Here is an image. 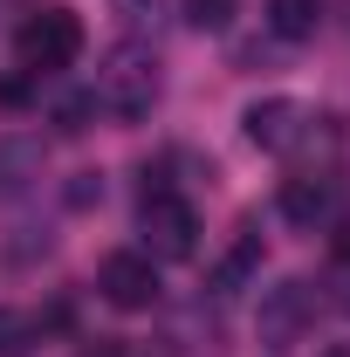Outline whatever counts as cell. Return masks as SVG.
<instances>
[{"label":"cell","instance_id":"cell-1","mask_svg":"<svg viewBox=\"0 0 350 357\" xmlns=\"http://www.w3.org/2000/svg\"><path fill=\"white\" fill-rule=\"evenodd\" d=\"M96 110H110L117 124H137V117H151V103L165 96V76H158V55L144 42H117L103 55V69H96Z\"/></svg>","mask_w":350,"mask_h":357},{"label":"cell","instance_id":"cell-2","mask_svg":"<svg viewBox=\"0 0 350 357\" xmlns=\"http://www.w3.org/2000/svg\"><path fill=\"white\" fill-rule=\"evenodd\" d=\"M14 55H21L28 76L69 69V62L83 55V14H76V7H35V14L21 21V35H14Z\"/></svg>","mask_w":350,"mask_h":357},{"label":"cell","instance_id":"cell-3","mask_svg":"<svg viewBox=\"0 0 350 357\" xmlns=\"http://www.w3.org/2000/svg\"><path fill=\"white\" fill-rule=\"evenodd\" d=\"M144 255L151 261H192L199 255V213L165 185H144Z\"/></svg>","mask_w":350,"mask_h":357},{"label":"cell","instance_id":"cell-4","mask_svg":"<svg viewBox=\"0 0 350 357\" xmlns=\"http://www.w3.org/2000/svg\"><path fill=\"white\" fill-rule=\"evenodd\" d=\"M96 289H103V303L110 310H158V261L144 255V248H117V255H103L96 261Z\"/></svg>","mask_w":350,"mask_h":357},{"label":"cell","instance_id":"cell-5","mask_svg":"<svg viewBox=\"0 0 350 357\" xmlns=\"http://www.w3.org/2000/svg\"><path fill=\"white\" fill-rule=\"evenodd\" d=\"M309 316H316V289L309 282H275V289H261V344H296L309 330Z\"/></svg>","mask_w":350,"mask_h":357},{"label":"cell","instance_id":"cell-6","mask_svg":"<svg viewBox=\"0 0 350 357\" xmlns=\"http://www.w3.org/2000/svg\"><path fill=\"white\" fill-rule=\"evenodd\" d=\"M241 131H248V144H261V151H289V144L309 131V110L296 96H268V103H248Z\"/></svg>","mask_w":350,"mask_h":357},{"label":"cell","instance_id":"cell-7","mask_svg":"<svg viewBox=\"0 0 350 357\" xmlns=\"http://www.w3.org/2000/svg\"><path fill=\"white\" fill-rule=\"evenodd\" d=\"M330 213H337V178H330V172H296V178H282V220H289V227L316 234Z\"/></svg>","mask_w":350,"mask_h":357},{"label":"cell","instance_id":"cell-8","mask_svg":"<svg viewBox=\"0 0 350 357\" xmlns=\"http://www.w3.org/2000/svg\"><path fill=\"white\" fill-rule=\"evenodd\" d=\"M48 165V151H42V137H28V131H14V137H0V192H21V185H35Z\"/></svg>","mask_w":350,"mask_h":357},{"label":"cell","instance_id":"cell-9","mask_svg":"<svg viewBox=\"0 0 350 357\" xmlns=\"http://www.w3.org/2000/svg\"><path fill=\"white\" fill-rule=\"evenodd\" d=\"M268 28L282 42H309L323 28V0H268Z\"/></svg>","mask_w":350,"mask_h":357},{"label":"cell","instance_id":"cell-10","mask_svg":"<svg viewBox=\"0 0 350 357\" xmlns=\"http://www.w3.org/2000/svg\"><path fill=\"white\" fill-rule=\"evenodd\" d=\"M261 261V234H254V227H241V241H234V248H227V261L213 268V289L220 296H234V289H241V282H248V268Z\"/></svg>","mask_w":350,"mask_h":357},{"label":"cell","instance_id":"cell-11","mask_svg":"<svg viewBox=\"0 0 350 357\" xmlns=\"http://www.w3.org/2000/svg\"><path fill=\"white\" fill-rule=\"evenodd\" d=\"M185 21H192L199 35H220V28L234 21V0H185Z\"/></svg>","mask_w":350,"mask_h":357},{"label":"cell","instance_id":"cell-12","mask_svg":"<svg viewBox=\"0 0 350 357\" xmlns=\"http://www.w3.org/2000/svg\"><path fill=\"white\" fill-rule=\"evenodd\" d=\"M89 117H96V96H62L55 103V124L76 137V131H89Z\"/></svg>","mask_w":350,"mask_h":357},{"label":"cell","instance_id":"cell-13","mask_svg":"<svg viewBox=\"0 0 350 357\" xmlns=\"http://www.w3.org/2000/svg\"><path fill=\"white\" fill-rule=\"evenodd\" d=\"M158 7H165V0H110V14H117V21H124V28H151V21H158Z\"/></svg>","mask_w":350,"mask_h":357},{"label":"cell","instance_id":"cell-14","mask_svg":"<svg viewBox=\"0 0 350 357\" xmlns=\"http://www.w3.org/2000/svg\"><path fill=\"white\" fill-rule=\"evenodd\" d=\"M21 344H28V316H21V310H0V357L21 351Z\"/></svg>","mask_w":350,"mask_h":357},{"label":"cell","instance_id":"cell-15","mask_svg":"<svg viewBox=\"0 0 350 357\" xmlns=\"http://www.w3.org/2000/svg\"><path fill=\"white\" fill-rule=\"evenodd\" d=\"M103 199V178L96 172H76V185H69V206H96Z\"/></svg>","mask_w":350,"mask_h":357},{"label":"cell","instance_id":"cell-16","mask_svg":"<svg viewBox=\"0 0 350 357\" xmlns=\"http://www.w3.org/2000/svg\"><path fill=\"white\" fill-rule=\"evenodd\" d=\"M337 261L350 268V227H344V234H337Z\"/></svg>","mask_w":350,"mask_h":357},{"label":"cell","instance_id":"cell-17","mask_svg":"<svg viewBox=\"0 0 350 357\" xmlns=\"http://www.w3.org/2000/svg\"><path fill=\"white\" fill-rule=\"evenodd\" d=\"M330 357H350V351H330Z\"/></svg>","mask_w":350,"mask_h":357}]
</instances>
